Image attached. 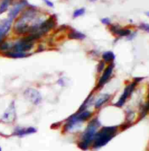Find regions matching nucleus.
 Wrapping results in <instances>:
<instances>
[{
    "label": "nucleus",
    "mask_w": 149,
    "mask_h": 151,
    "mask_svg": "<svg viewBox=\"0 0 149 151\" xmlns=\"http://www.w3.org/2000/svg\"><path fill=\"white\" fill-rule=\"evenodd\" d=\"M117 132V126H108L103 127L96 134L94 139V148H99L105 145L114 137Z\"/></svg>",
    "instance_id": "f257e3e1"
},
{
    "label": "nucleus",
    "mask_w": 149,
    "mask_h": 151,
    "mask_svg": "<svg viewBox=\"0 0 149 151\" xmlns=\"http://www.w3.org/2000/svg\"><path fill=\"white\" fill-rule=\"evenodd\" d=\"M100 122L97 118L93 119L87 126V129L83 134L81 142L79 145V147L82 150H87L92 142L94 140L95 136L96 134L97 129L100 126Z\"/></svg>",
    "instance_id": "f03ea898"
},
{
    "label": "nucleus",
    "mask_w": 149,
    "mask_h": 151,
    "mask_svg": "<svg viewBox=\"0 0 149 151\" xmlns=\"http://www.w3.org/2000/svg\"><path fill=\"white\" fill-rule=\"evenodd\" d=\"M92 115V113L89 111H82V112H79L74 114L73 115H72L69 120L68 121V123L66 125V129H71L75 124H78V123H81L83 121H86L88 118H90V116Z\"/></svg>",
    "instance_id": "7ed1b4c3"
},
{
    "label": "nucleus",
    "mask_w": 149,
    "mask_h": 151,
    "mask_svg": "<svg viewBox=\"0 0 149 151\" xmlns=\"http://www.w3.org/2000/svg\"><path fill=\"white\" fill-rule=\"evenodd\" d=\"M135 86H136V83H130V85H128V86L125 88L123 94L121 96L120 99H119V101H117V103L115 104L116 107H121L124 105V103H125V101H126V100H127V98L130 96V94L132 93V92L134 91Z\"/></svg>",
    "instance_id": "20e7f679"
},
{
    "label": "nucleus",
    "mask_w": 149,
    "mask_h": 151,
    "mask_svg": "<svg viewBox=\"0 0 149 151\" xmlns=\"http://www.w3.org/2000/svg\"><path fill=\"white\" fill-rule=\"evenodd\" d=\"M15 117H16V114H15V103L13 101L9 108L4 113L1 120L4 123H13L15 121Z\"/></svg>",
    "instance_id": "39448f33"
},
{
    "label": "nucleus",
    "mask_w": 149,
    "mask_h": 151,
    "mask_svg": "<svg viewBox=\"0 0 149 151\" xmlns=\"http://www.w3.org/2000/svg\"><path fill=\"white\" fill-rule=\"evenodd\" d=\"M25 96L34 104H39L41 101V96L40 93L37 91L35 90V89H27L25 91Z\"/></svg>",
    "instance_id": "423d86ee"
},
{
    "label": "nucleus",
    "mask_w": 149,
    "mask_h": 151,
    "mask_svg": "<svg viewBox=\"0 0 149 151\" xmlns=\"http://www.w3.org/2000/svg\"><path fill=\"white\" fill-rule=\"evenodd\" d=\"M55 25V19L54 17H50L47 20L44 21L40 24L39 28V32L41 35L47 32L50 29H53Z\"/></svg>",
    "instance_id": "0eeeda50"
},
{
    "label": "nucleus",
    "mask_w": 149,
    "mask_h": 151,
    "mask_svg": "<svg viewBox=\"0 0 149 151\" xmlns=\"http://www.w3.org/2000/svg\"><path fill=\"white\" fill-rule=\"evenodd\" d=\"M28 2L26 0H21L20 2H18V4H15V6L13 7L10 12L9 13V15H8V18L11 21H13L14 18L18 15V13L21 12V10L25 7L26 5H27Z\"/></svg>",
    "instance_id": "6e6552de"
},
{
    "label": "nucleus",
    "mask_w": 149,
    "mask_h": 151,
    "mask_svg": "<svg viewBox=\"0 0 149 151\" xmlns=\"http://www.w3.org/2000/svg\"><path fill=\"white\" fill-rule=\"evenodd\" d=\"M113 67H114V64H111L106 69V70L104 71L103 74L102 76L101 77L99 80V82H98V87H102L106 83L108 82V81L109 80V78H111L112 75V72H113Z\"/></svg>",
    "instance_id": "1a4fd4ad"
},
{
    "label": "nucleus",
    "mask_w": 149,
    "mask_h": 151,
    "mask_svg": "<svg viewBox=\"0 0 149 151\" xmlns=\"http://www.w3.org/2000/svg\"><path fill=\"white\" fill-rule=\"evenodd\" d=\"M12 21H13L7 18V19L4 20L0 23V42L3 41L4 37L8 33L9 30L11 27Z\"/></svg>",
    "instance_id": "9d476101"
},
{
    "label": "nucleus",
    "mask_w": 149,
    "mask_h": 151,
    "mask_svg": "<svg viewBox=\"0 0 149 151\" xmlns=\"http://www.w3.org/2000/svg\"><path fill=\"white\" fill-rule=\"evenodd\" d=\"M110 30L113 33L116 34V35H119L120 37H125L128 36L130 35L131 32L129 29H121L120 27H117V26H111Z\"/></svg>",
    "instance_id": "9b49d317"
},
{
    "label": "nucleus",
    "mask_w": 149,
    "mask_h": 151,
    "mask_svg": "<svg viewBox=\"0 0 149 151\" xmlns=\"http://www.w3.org/2000/svg\"><path fill=\"white\" fill-rule=\"evenodd\" d=\"M36 132V129L34 128H28V129H18L14 132L13 134L17 136L22 137L24 135L31 134L35 133Z\"/></svg>",
    "instance_id": "f8f14e48"
},
{
    "label": "nucleus",
    "mask_w": 149,
    "mask_h": 151,
    "mask_svg": "<svg viewBox=\"0 0 149 151\" xmlns=\"http://www.w3.org/2000/svg\"><path fill=\"white\" fill-rule=\"evenodd\" d=\"M110 98H111V96L109 94H105V95H103V96H102V97H101V98H100L99 99L96 101V103H95V108L99 109L100 107L103 105V104H104L105 103H106Z\"/></svg>",
    "instance_id": "ddd939ff"
},
{
    "label": "nucleus",
    "mask_w": 149,
    "mask_h": 151,
    "mask_svg": "<svg viewBox=\"0 0 149 151\" xmlns=\"http://www.w3.org/2000/svg\"><path fill=\"white\" fill-rule=\"evenodd\" d=\"M12 1L13 0H1V2L0 4V14L4 13L8 9L9 5L11 4Z\"/></svg>",
    "instance_id": "4468645a"
},
{
    "label": "nucleus",
    "mask_w": 149,
    "mask_h": 151,
    "mask_svg": "<svg viewBox=\"0 0 149 151\" xmlns=\"http://www.w3.org/2000/svg\"><path fill=\"white\" fill-rule=\"evenodd\" d=\"M68 37L70 39H76V40H79V39H84L85 37V35L84 34L81 33V32H76V31H73V32H71L68 35Z\"/></svg>",
    "instance_id": "2eb2a0df"
},
{
    "label": "nucleus",
    "mask_w": 149,
    "mask_h": 151,
    "mask_svg": "<svg viewBox=\"0 0 149 151\" xmlns=\"http://www.w3.org/2000/svg\"><path fill=\"white\" fill-rule=\"evenodd\" d=\"M4 55H6L8 57L11 58H24L26 56V54L25 53H16V52H5Z\"/></svg>",
    "instance_id": "dca6fc26"
},
{
    "label": "nucleus",
    "mask_w": 149,
    "mask_h": 151,
    "mask_svg": "<svg viewBox=\"0 0 149 151\" xmlns=\"http://www.w3.org/2000/svg\"><path fill=\"white\" fill-rule=\"evenodd\" d=\"M103 60L106 62H112V61L114 60L115 55L112 52L108 51L106 52L105 53H103Z\"/></svg>",
    "instance_id": "f3484780"
},
{
    "label": "nucleus",
    "mask_w": 149,
    "mask_h": 151,
    "mask_svg": "<svg viewBox=\"0 0 149 151\" xmlns=\"http://www.w3.org/2000/svg\"><path fill=\"white\" fill-rule=\"evenodd\" d=\"M10 48V45L8 43L5 42H0V51H5V50H8Z\"/></svg>",
    "instance_id": "a211bd4d"
},
{
    "label": "nucleus",
    "mask_w": 149,
    "mask_h": 151,
    "mask_svg": "<svg viewBox=\"0 0 149 151\" xmlns=\"http://www.w3.org/2000/svg\"><path fill=\"white\" fill-rule=\"evenodd\" d=\"M84 13H85V10H84V8L78 9V10H76V11L73 13V17H74V18H77V17L80 16V15H82Z\"/></svg>",
    "instance_id": "6ab92c4d"
},
{
    "label": "nucleus",
    "mask_w": 149,
    "mask_h": 151,
    "mask_svg": "<svg viewBox=\"0 0 149 151\" xmlns=\"http://www.w3.org/2000/svg\"><path fill=\"white\" fill-rule=\"evenodd\" d=\"M101 22H102L103 24H106V25H110V20H109L108 18H103V19L101 20Z\"/></svg>",
    "instance_id": "aec40b11"
},
{
    "label": "nucleus",
    "mask_w": 149,
    "mask_h": 151,
    "mask_svg": "<svg viewBox=\"0 0 149 151\" xmlns=\"http://www.w3.org/2000/svg\"><path fill=\"white\" fill-rule=\"evenodd\" d=\"M104 66H105V64L103 62L100 63L99 66H98V72H101L103 70V69Z\"/></svg>",
    "instance_id": "412c9836"
},
{
    "label": "nucleus",
    "mask_w": 149,
    "mask_h": 151,
    "mask_svg": "<svg viewBox=\"0 0 149 151\" xmlns=\"http://www.w3.org/2000/svg\"><path fill=\"white\" fill-rule=\"evenodd\" d=\"M43 1H44V2L47 4V5H48L49 7H54V5H53V3L52 2V1H49V0H43Z\"/></svg>",
    "instance_id": "4be33fe9"
},
{
    "label": "nucleus",
    "mask_w": 149,
    "mask_h": 151,
    "mask_svg": "<svg viewBox=\"0 0 149 151\" xmlns=\"http://www.w3.org/2000/svg\"><path fill=\"white\" fill-rule=\"evenodd\" d=\"M0 151H1V148H0Z\"/></svg>",
    "instance_id": "5701e85b"
}]
</instances>
